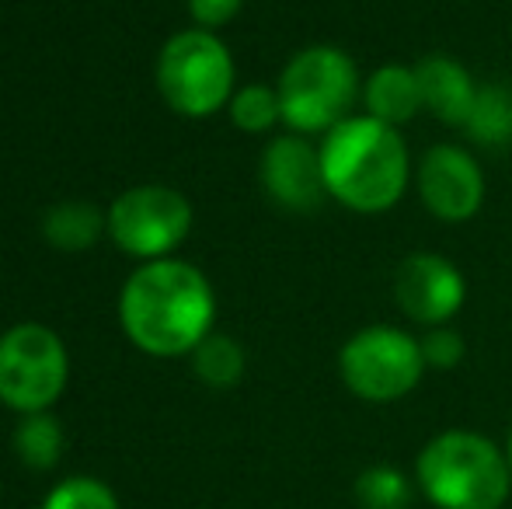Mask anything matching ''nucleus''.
<instances>
[{
  "mask_svg": "<svg viewBox=\"0 0 512 509\" xmlns=\"http://www.w3.org/2000/svg\"><path fill=\"white\" fill-rule=\"evenodd\" d=\"M102 213L91 203H63L46 213V238L53 241L60 252H88L98 238H102Z\"/></svg>",
  "mask_w": 512,
  "mask_h": 509,
  "instance_id": "14",
  "label": "nucleus"
},
{
  "mask_svg": "<svg viewBox=\"0 0 512 509\" xmlns=\"http://www.w3.org/2000/svg\"><path fill=\"white\" fill-rule=\"evenodd\" d=\"M265 192L286 210H317L328 196L321 171V150H314L304 136H276L262 154Z\"/></svg>",
  "mask_w": 512,
  "mask_h": 509,
  "instance_id": "11",
  "label": "nucleus"
},
{
  "mask_svg": "<svg viewBox=\"0 0 512 509\" xmlns=\"http://www.w3.org/2000/svg\"><path fill=\"white\" fill-rule=\"evenodd\" d=\"M422 360L425 367L432 370H453L460 367V360H464L467 346L464 339H460V332H453V328L439 325V328H429V332L422 335Z\"/></svg>",
  "mask_w": 512,
  "mask_h": 509,
  "instance_id": "21",
  "label": "nucleus"
},
{
  "mask_svg": "<svg viewBox=\"0 0 512 509\" xmlns=\"http://www.w3.org/2000/svg\"><path fill=\"white\" fill-rule=\"evenodd\" d=\"M14 450L18 457L35 471H49L56 468L63 454V429L60 422L53 419L49 412H32L18 422L14 429Z\"/></svg>",
  "mask_w": 512,
  "mask_h": 509,
  "instance_id": "16",
  "label": "nucleus"
},
{
  "mask_svg": "<svg viewBox=\"0 0 512 509\" xmlns=\"http://www.w3.org/2000/svg\"><path fill=\"white\" fill-rule=\"evenodd\" d=\"M418 485L394 464H370L356 475L352 496L359 509H408Z\"/></svg>",
  "mask_w": 512,
  "mask_h": 509,
  "instance_id": "15",
  "label": "nucleus"
},
{
  "mask_svg": "<svg viewBox=\"0 0 512 509\" xmlns=\"http://www.w3.org/2000/svg\"><path fill=\"white\" fill-rule=\"evenodd\" d=\"M418 88H422V105L446 126H467L478 102V84L460 67L457 60L443 53H429L415 63Z\"/></svg>",
  "mask_w": 512,
  "mask_h": 509,
  "instance_id": "12",
  "label": "nucleus"
},
{
  "mask_svg": "<svg viewBox=\"0 0 512 509\" xmlns=\"http://www.w3.org/2000/svg\"><path fill=\"white\" fill-rule=\"evenodd\" d=\"M418 196L422 206L443 224H464L485 203L481 164L457 143H436L418 164Z\"/></svg>",
  "mask_w": 512,
  "mask_h": 509,
  "instance_id": "9",
  "label": "nucleus"
},
{
  "mask_svg": "<svg viewBox=\"0 0 512 509\" xmlns=\"http://www.w3.org/2000/svg\"><path fill=\"white\" fill-rule=\"evenodd\" d=\"M328 196L356 213H384L405 196L411 161L398 129L373 116H349L321 147Z\"/></svg>",
  "mask_w": 512,
  "mask_h": 509,
  "instance_id": "2",
  "label": "nucleus"
},
{
  "mask_svg": "<svg viewBox=\"0 0 512 509\" xmlns=\"http://www.w3.org/2000/svg\"><path fill=\"white\" fill-rule=\"evenodd\" d=\"M467 133L485 147H502L512 140V91L506 84H485L467 119Z\"/></svg>",
  "mask_w": 512,
  "mask_h": 509,
  "instance_id": "17",
  "label": "nucleus"
},
{
  "mask_svg": "<svg viewBox=\"0 0 512 509\" xmlns=\"http://www.w3.org/2000/svg\"><path fill=\"white\" fill-rule=\"evenodd\" d=\"M230 119L244 133H265L283 119V105H279V91L265 88V84H248L230 98Z\"/></svg>",
  "mask_w": 512,
  "mask_h": 509,
  "instance_id": "19",
  "label": "nucleus"
},
{
  "mask_svg": "<svg viewBox=\"0 0 512 509\" xmlns=\"http://www.w3.org/2000/svg\"><path fill=\"white\" fill-rule=\"evenodd\" d=\"M338 374L359 401L391 405L422 381V342L394 325L359 328L338 353Z\"/></svg>",
  "mask_w": 512,
  "mask_h": 509,
  "instance_id": "6",
  "label": "nucleus"
},
{
  "mask_svg": "<svg viewBox=\"0 0 512 509\" xmlns=\"http://www.w3.org/2000/svg\"><path fill=\"white\" fill-rule=\"evenodd\" d=\"M192 363H196L199 381L209 387H234L244 377V349L230 335L209 332L192 353Z\"/></svg>",
  "mask_w": 512,
  "mask_h": 509,
  "instance_id": "18",
  "label": "nucleus"
},
{
  "mask_svg": "<svg viewBox=\"0 0 512 509\" xmlns=\"http://www.w3.org/2000/svg\"><path fill=\"white\" fill-rule=\"evenodd\" d=\"M394 297L418 325L439 328L464 307L467 286L460 269L443 255L411 252L394 272Z\"/></svg>",
  "mask_w": 512,
  "mask_h": 509,
  "instance_id": "10",
  "label": "nucleus"
},
{
  "mask_svg": "<svg viewBox=\"0 0 512 509\" xmlns=\"http://www.w3.org/2000/svg\"><path fill=\"white\" fill-rule=\"evenodd\" d=\"M67 387V349L46 325H14L0 335V401L21 415L49 412Z\"/></svg>",
  "mask_w": 512,
  "mask_h": 509,
  "instance_id": "7",
  "label": "nucleus"
},
{
  "mask_svg": "<svg viewBox=\"0 0 512 509\" xmlns=\"http://www.w3.org/2000/svg\"><path fill=\"white\" fill-rule=\"evenodd\" d=\"M283 123L297 133H328L349 119L359 95V70L338 46H307L279 77Z\"/></svg>",
  "mask_w": 512,
  "mask_h": 509,
  "instance_id": "4",
  "label": "nucleus"
},
{
  "mask_svg": "<svg viewBox=\"0 0 512 509\" xmlns=\"http://www.w3.org/2000/svg\"><path fill=\"white\" fill-rule=\"evenodd\" d=\"M192 231V206L168 185H140L122 192L108 210V234L126 255L164 258Z\"/></svg>",
  "mask_w": 512,
  "mask_h": 509,
  "instance_id": "8",
  "label": "nucleus"
},
{
  "mask_svg": "<svg viewBox=\"0 0 512 509\" xmlns=\"http://www.w3.org/2000/svg\"><path fill=\"white\" fill-rule=\"evenodd\" d=\"M506 457H509V471H512V429H509V440H506Z\"/></svg>",
  "mask_w": 512,
  "mask_h": 509,
  "instance_id": "23",
  "label": "nucleus"
},
{
  "mask_svg": "<svg viewBox=\"0 0 512 509\" xmlns=\"http://www.w3.org/2000/svg\"><path fill=\"white\" fill-rule=\"evenodd\" d=\"M213 286L196 265L157 258L129 276L119 297L122 332L150 356H185L213 332Z\"/></svg>",
  "mask_w": 512,
  "mask_h": 509,
  "instance_id": "1",
  "label": "nucleus"
},
{
  "mask_svg": "<svg viewBox=\"0 0 512 509\" xmlns=\"http://www.w3.org/2000/svg\"><path fill=\"white\" fill-rule=\"evenodd\" d=\"M415 485L436 509H502L512 496L506 447L474 429H443L418 450Z\"/></svg>",
  "mask_w": 512,
  "mask_h": 509,
  "instance_id": "3",
  "label": "nucleus"
},
{
  "mask_svg": "<svg viewBox=\"0 0 512 509\" xmlns=\"http://www.w3.org/2000/svg\"><path fill=\"white\" fill-rule=\"evenodd\" d=\"M241 4L244 0H189V11L206 32H213V28L227 25V21L241 11Z\"/></svg>",
  "mask_w": 512,
  "mask_h": 509,
  "instance_id": "22",
  "label": "nucleus"
},
{
  "mask_svg": "<svg viewBox=\"0 0 512 509\" xmlns=\"http://www.w3.org/2000/svg\"><path fill=\"white\" fill-rule=\"evenodd\" d=\"M42 509H119V499L98 478H67L46 496Z\"/></svg>",
  "mask_w": 512,
  "mask_h": 509,
  "instance_id": "20",
  "label": "nucleus"
},
{
  "mask_svg": "<svg viewBox=\"0 0 512 509\" xmlns=\"http://www.w3.org/2000/svg\"><path fill=\"white\" fill-rule=\"evenodd\" d=\"M157 88L178 116L203 119L230 102L234 60L206 28H189L168 39L157 60Z\"/></svg>",
  "mask_w": 512,
  "mask_h": 509,
  "instance_id": "5",
  "label": "nucleus"
},
{
  "mask_svg": "<svg viewBox=\"0 0 512 509\" xmlns=\"http://www.w3.org/2000/svg\"><path fill=\"white\" fill-rule=\"evenodd\" d=\"M363 102H366V116L380 119V123L394 129L408 123V119H415L418 109H425L415 67L387 63V67L373 70V77L363 88Z\"/></svg>",
  "mask_w": 512,
  "mask_h": 509,
  "instance_id": "13",
  "label": "nucleus"
}]
</instances>
